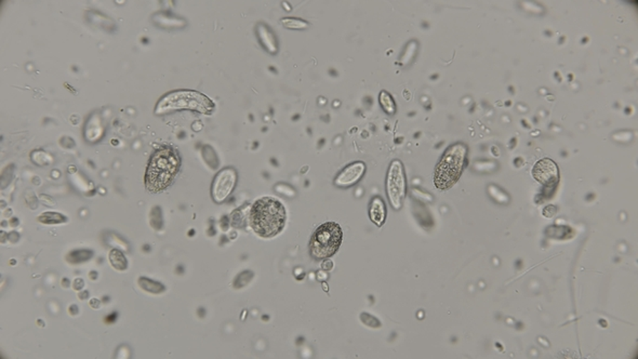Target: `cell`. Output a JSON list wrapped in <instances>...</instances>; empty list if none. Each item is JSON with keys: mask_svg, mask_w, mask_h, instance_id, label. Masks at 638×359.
I'll list each match as a JSON object with an SVG mask.
<instances>
[{"mask_svg": "<svg viewBox=\"0 0 638 359\" xmlns=\"http://www.w3.org/2000/svg\"><path fill=\"white\" fill-rule=\"evenodd\" d=\"M250 223L254 232L260 236L265 238L276 236L285 228V207L275 198H261L252 206Z\"/></svg>", "mask_w": 638, "mask_h": 359, "instance_id": "6da1fadb", "label": "cell"}, {"mask_svg": "<svg viewBox=\"0 0 638 359\" xmlns=\"http://www.w3.org/2000/svg\"><path fill=\"white\" fill-rule=\"evenodd\" d=\"M180 166L179 156L173 148H163L155 153L147 168V189L154 193L167 189L179 172Z\"/></svg>", "mask_w": 638, "mask_h": 359, "instance_id": "7a4b0ae2", "label": "cell"}, {"mask_svg": "<svg viewBox=\"0 0 638 359\" xmlns=\"http://www.w3.org/2000/svg\"><path fill=\"white\" fill-rule=\"evenodd\" d=\"M215 105L208 96L200 92L180 90L171 92L161 99L157 104V114H165L168 111H179V109H190L200 111L202 114H211L215 111Z\"/></svg>", "mask_w": 638, "mask_h": 359, "instance_id": "3957f363", "label": "cell"}, {"mask_svg": "<svg viewBox=\"0 0 638 359\" xmlns=\"http://www.w3.org/2000/svg\"><path fill=\"white\" fill-rule=\"evenodd\" d=\"M466 154L467 148L461 143L446 150L435 172L434 182L438 189H450L455 184L465 165Z\"/></svg>", "mask_w": 638, "mask_h": 359, "instance_id": "277c9868", "label": "cell"}, {"mask_svg": "<svg viewBox=\"0 0 638 359\" xmlns=\"http://www.w3.org/2000/svg\"><path fill=\"white\" fill-rule=\"evenodd\" d=\"M342 238L343 232L337 223H324L315 231L310 239V255L317 260L332 257L339 250Z\"/></svg>", "mask_w": 638, "mask_h": 359, "instance_id": "5b68a950", "label": "cell"}, {"mask_svg": "<svg viewBox=\"0 0 638 359\" xmlns=\"http://www.w3.org/2000/svg\"><path fill=\"white\" fill-rule=\"evenodd\" d=\"M386 191L394 209H399L406 197V175L403 164L394 160L387 172Z\"/></svg>", "mask_w": 638, "mask_h": 359, "instance_id": "8992f818", "label": "cell"}, {"mask_svg": "<svg viewBox=\"0 0 638 359\" xmlns=\"http://www.w3.org/2000/svg\"><path fill=\"white\" fill-rule=\"evenodd\" d=\"M237 181V175L233 168H225L217 173L212 183L213 199L215 203H222L231 195Z\"/></svg>", "mask_w": 638, "mask_h": 359, "instance_id": "52a82bcc", "label": "cell"}, {"mask_svg": "<svg viewBox=\"0 0 638 359\" xmlns=\"http://www.w3.org/2000/svg\"><path fill=\"white\" fill-rule=\"evenodd\" d=\"M532 175L544 187H554L559 180L558 167L556 162L548 158L539 160L532 169Z\"/></svg>", "mask_w": 638, "mask_h": 359, "instance_id": "ba28073f", "label": "cell"}, {"mask_svg": "<svg viewBox=\"0 0 638 359\" xmlns=\"http://www.w3.org/2000/svg\"><path fill=\"white\" fill-rule=\"evenodd\" d=\"M366 165L362 162H352L335 177V185L340 187H353L364 177Z\"/></svg>", "mask_w": 638, "mask_h": 359, "instance_id": "9c48e42d", "label": "cell"}, {"mask_svg": "<svg viewBox=\"0 0 638 359\" xmlns=\"http://www.w3.org/2000/svg\"><path fill=\"white\" fill-rule=\"evenodd\" d=\"M369 216L372 222L376 223L377 226H382L386 219V207H385L384 201L382 198L374 197L370 203Z\"/></svg>", "mask_w": 638, "mask_h": 359, "instance_id": "30bf717a", "label": "cell"}, {"mask_svg": "<svg viewBox=\"0 0 638 359\" xmlns=\"http://www.w3.org/2000/svg\"><path fill=\"white\" fill-rule=\"evenodd\" d=\"M258 36L263 46L269 53H273V55L277 53V40L272 31L263 24H260L258 26Z\"/></svg>", "mask_w": 638, "mask_h": 359, "instance_id": "8fae6325", "label": "cell"}, {"mask_svg": "<svg viewBox=\"0 0 638 359\" xmlns=\"http://www.w3.org/2000/svg\"><path fill=\"white\" fill-rule=\"evenodd\" d=\"M379 102H380L381 106H382L383 111L389 115H394L395 111H396V104H395L394 99L389 92H380V96H379Z\"/></svg>", "mask_w": 638, "mask_h": 359, "instance_id": "7c38bea8", "label": "cell"}, {"mask_svg": "<svg viewBox=\"0 0 638 359\" xmlns=\"http://www.w3.org/2000/svg\"><path fill=\"white\" fill-rule=\"evenodd\" d=\"M281 23H283V26H286V28H293V30H302V28H308V24L306 23V22H304V21L299 20V18H283V20H281Z\"/></svg>", "mask_w": 638, "mask_h": 359, "instance_id": "4fadbf2b", "label": "cell"}]
</instances>
